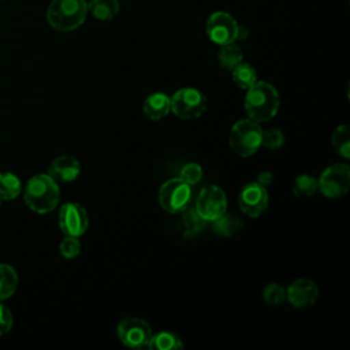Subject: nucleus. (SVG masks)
<instances>
[{"label": "nucleus", "instance_id": "f257e3e1", "mask_svg": "<svg viewBox=\"0 0 350 350\" xmlns=\"http://www.w3.org/2000/svg\"><path fill=\"white\" fill-rule=\"evenodd\" d=\"M279 104V93L276 88L268 82L257 81L246 89L245 111L247 118L257 123L273 119L278 113Z\"/></svg>", "mask_w": 350, "mask_h": 350}, {"label": "nucleus", "instance_id": "f03ea898", "mask_svg": "<svg viewBox=\"0 0 350 350\" xmlns=\"http://www.w3.org/2000/svg\"><path fill=\"white\" fill-rule=\"evenodd\" d=\"M23 200L33 212L49 213L60 201L59 185L48 174L33 175L25 186Z\"/></svg>", "mask_w": 350, "mask_h": 350}, {"label": "nucleus", "instance_id": "7ed1b4c3", "mask_svg": "<svg viewBox=\"0 0 350 350\" xmlns=\"http://www.w3.org/2000/svg\"><path fill=\"white\" fill-rule=\"evenodd\" d=\"M88 12L86 0H52L46 21L57 31H72L85 22Z\"/></svg>", "mask_w": 350, "mask_h": 350}, {"label": "nucleus", "instance_id": "20e7f679", "mask_svg": "<svg viewBox=\"0 0 350 350\" xmlns=\"http://www.w3.org/2000/svg\"><path fill=\"white\" fill-rule=\"evenodd\" d=\"M262 129L260 123L246 118L237 120L228 135V145L231 150L239 157L253 156L261 146Z\"/></svg>", "mask_w": 350, "mask_h": 350}, {"label": "nucleus", "instance_id": "39448f33", "mask_svg": "<svg viewBox=\"0 0 350 350\" xmlns=\"http://www.w3.org/2000/svg\"><path fill=\"white\" fill-rule=\"evenodd\" d=\"M206 107L208 100L197 88H182L171 97V112L182 120L201 118L206 111Z\"/></svg>", "mask_w": 350, "mask_h": 350}, {"label": "nucleus", "instance_id": "423d86ee", "mask_svg": "<svg viewBox=\"0 0 350 350\" xmlns=\"http://www.w3.org/2000/svg\"><path fill=\"white\" fill-rule=\"evenodd\" d=\"M206 34L212 42L226 45L245 38L246 30L228 12L216 11L206 21Z\"/></svg>", "mask_w": 350, "mask_h": 350}, {"label": "nucleus", "instance_id": "0eeeda50", "mask_svg": "<svg viewBox=\"0 0 350 350\" xmlns=\"http://www.w3.org/2000/svg\"><path fill=\"white\" fill-rule=\"evenodd\" d=\"M193 198V186L180 178L164 182L159 189V204L168 213H180Z\"/></svg>", "mask_w": 350, "mask_h": 350}, {"label": "nucleus", "instance_id": "6e6552de", "mask_svg": "<svg viewBox=\"0 0 350 350\" xmlns=\"http://www.w3.org/2000/svg\"><path fill=\"white\" fill-rule=\"evenodd\" d=\"M116 335L120 343L130 349H142L148 347L152 339V328L141 317L127 316L118 323Z\"/></svg>", "mask_w": 350, "mask_h": 350}, {"label": "nucleus", "instance_id": "1a4fd4ad", "mask_svg": "<svg viewBox=\"0 0 350 350\" xmlns=\"http://www.w3.org/2000/svg\"><path fill=\"white\" fill-rule=\"evenodd\" d=\"M319 190L327 198L335 200L343 197L350 187V167L345 163H336L327 167L319 180Z\"/></svg>", "mask_w": 350, "mask_h": 350}, {"label": "nucleus", "instance_id": "9d476101", "mask_svg": "<svg viewBox=\"0 0 350 350\" xmlns=\"http://www.w3.org/2000/svg\"><path fill=\"white\" fill-rule=\"evenodd\" d=\"M194 209L204 221L212 223L224 212H227L226 193L216 185L202 187L197 196Z\"/></svg>", "mask_w": 350, "mask_h": 350}, {"label": "nucleus", "instance_id": "9b49d317", "mask_svg": "<svg viewBox=\"0 0 350 350\" xmlns=\"http://www.w3.org/2000/svg\"><path fill=\"white\" fill-rule=\"evenodd\" d=\"M89 227V215L78 202H66L59 211V228L64 235L81 237Z\"/></svg>", "mask_w": 350, "mask_h": 350}, {"label": "nucleus", "instance_id": "f8f14e48", "mask_svg": "<svg viewBox=\"0 0 350 350\" xmlns=\"http://www.w3.org/2000/svg\"><path fill=\"white\" fill-rule=\"evenodd\" d=\"M268 191L267 187L257 182L245 185L238 194V206L249 217L261 216L268 208Z\"/></svg>", "mask_w": 350, "mask_h": 350}, {"label": "nucleus", "instance_id": "ddd939ff", "mask_svg": "<svg viewBox=\"0 0 350 350\" xmlns=\"http://www.w3.org/2000/svg\"><path fill=\"white\" fill-rule=\"evenodd\" d=\"M317 298L319 287L312 279H297L286 288V299L297 309H304L313 305Z\"/></svg>", "mask_w": 350, "mask_h": 350}, {"label": "nucleus", "instance_id": "4468645a", "mask_svg": "<svg viewBox=\"0 0 350 350\" xmlns=\"http://www.w3.org/2000/svg\"><path fill=\"white\" fill-rule=\"evenodd\" d=\"M81 174V163L77 157L70 154H63L52 160L48 168V175L52 176L57 183L72 182Z\"/></svg>", "mask_w": 350, "mask_h": 350}, {"label": "nucleus", "instance_id": "2eb2a0df", "mask_svg": "<svg viewBox=\"0 0 350 350\" xmlns=\"http://www.w3.org/2000/svg\"><path fill=\"white\" fill-rule=\"evenodd\" d=\"M142 112L153 122L164 119L171 112V97L160 92L149 94L142 104Z\"/></svg>", "mask_w": 350, "mask_h": 350}, {"label": "nucleus", "instance_id": "dca6fc26", "mask_svg": "<svg viewBox=\"0 0 350 350\" xmlns=\"http://www.w3.org/2000/svg\"><path fill=\"white\" fill-rule=\"evenodd\" d=\"M88 11L98 21H112L120 11L118 0H90Z\"/></svg>", "mask_w": 350, "mask_h": 350}, {"label": "nucleus", "instance_id": "f3484780", "mask_svg": "<svg viewBox=\"0 0 350 350\" xmlns=\"http://www.w3.org/2000/svg\"><path fill=\"white\" fill-rule=\"evenodd\" d=\"M242 226L243 223L237 215L227 212H224L221 216L212 221L213 232L220 237H231L237 234L242 228Z\"/></svg>", "mask_w": 350, "mask_h": 350}, {"label": "nucleus", "instance_id": "a211bd4d", "mask_svg": "<svg viewBox=\"0 0 350 350\" xmlns=\"http://www.w3.org/2000/svg\"><path fill=\"white\" fill-rule=\"evenodd\" d=\"M18 272L10 264H0V301L10 298L18 288Z\"/></svg>", "mask_w": 350, "mask_h": 350}, {"label": "nucleus", "instance_id": "6ab92c4d", "mask_svg": "<svg viewBox=\"0 0 350 350\" xmlns=\"http://www.w3.org/2000/svg\"><path fill=\"white\" fill-rule=\"evenodd\" d=\"M242 60H243V53L239 45H237L235 42L220 45V49L217 53V62L221 68L231 71Z\"/></svg>", "mask_w": 350, "mask_h": 350}, {"label": "nucleus", "instance_id": "aec40b11", "mask_svg": "<svg viewBox=\"0 0 350 350\" xmlns=\"http://www.w3.org/2000/svg\"><path fill=\"white\" fill-rule=\"evenodd\" d=\"M148 347L152 350H178L183 349V342L175 332L161 331L152 335Z\"/></svg>", "mask_w": 350, "mask_h": 350}, {"label": "nucleus", "instance_id": "412c9836", "mask_svg": "<svg viewBox=\"0 0 350 350\" xmlns=\"http://www.w3.org/2000/svg\"><path fill=\"white\" fill-rule=\"evenodd\" d=\"M22 191V183L19 178L12 172L0 174V200L11 201L15 200Z\"/></svg>", "mask_w": 350, "mask_h": 350}, {"label": "nucleus", "instance_id": "4be33fe9", "mask_svg": "<svg viewBox=\"0 0 350 350\" xmlns=\"http://www.w3.org/2000/svg\"><path fill=\"white\" fill-rule=\"evenodd\" d=\"M231 75H232L234 83L238 88L245 89V90L257 82V72H256L254 67L250 66L249 63L241 62L238 66H235L231 70Z\"/></svg>", "mask_w": 350, "mask_h": 350}, {"label": "nucleus", "instance_id": "5701e85b", "mask_svg": "<svg viewBox=\"0 0 350 350\" xmlns=\"http://www.w3.org/2000/svg\"><path fill=\"white\" fill-rule=\"evenodd\" d=\"M293 194L298 198H308L312 197L317 190H319V185H317V179L313 175L309 174H301L298 175L291 186Z\"/></svg>", "mask_w": 350, "mask_h": 350}, {"label": "nucleus", "instance_id": "b1692460", "mask_svg": "<svg viewBox=\"0 0 350 350\" xmlns=\"http://www.w3.org/2000/svg\"><path fill=\"white\" fill-rule=\"evenodd\" d=\"M334 150L343 159L350 157V127L347 124L338 126L332 133Z\"/></svg>", "mask_w": 350, "mask_h": 350}, {"label": "nucleus", "instance_id": "393cba45", "mask_svg": "<svg viewBox=\"0 0 350 350\" xmlns=\"http://www.w3.org/2000/svg\"><path fill=\"white\" fill-rule=\"evenodd\" d=\"M180 213H182V224H183V230H185L186 235H194L204 228V224L206 221H204L198 216V213L196 212L194 208L187 206Z\"/></svg>", "mask_w": 350, "mask_h": 350}, {"label": "nucleus", "instance_id": "a878e982", "mask_svg": "<svg viewBox=\"0 0 350 350\" xmlns=\"http://www.w3.org/2000/svg\"><path fill=\"white\" fill-rule=\"evenodd\" d=\"M262 298L269 305H280L286 301V288L279 283H269L262 290Z\"/></svg>", "mask_w": 350, "mask_h": 350}, {"label": "nucleus", "instance_id": "bb28decb", "mask_svg": "<svg viewBox=\"0 0 350 350\" xmlns=\"http://www.w3.org/2000/svg\"><path fill=\"white\" fill-rule=\"evenodd\" d=\"M283 144H284V134L282 133V130L276 127L262 130L261 146H265L268 149H279L283 146Z\"/></svg>", "mask_w": 350, "mask_h": 350}, {"label": "nucleus", "instance_id": "cd10ccee", "mask_svg": "<svg viewBox=\"0 0 350 350\" xmlns=\"http://www.w3.org/2000/svg\"><path fill=\"white\" fill-rule=\"evenodd\" d=\"M81 242L78 239V237H71V235H66L60 245H59V250L60 254L64 258H74L81 253Z\"/></svg>", "mask_w": 350, "mask_h": 350}, {"label": "nucleus", "instance_id": "c85d7f7f", "mask_svg": "<svg viewBox=\"0 0 350 350\" xmlns=\"http://www.w3.org/2000/svg\"><path fill=\"white\" fill-rule=\"evenodd\" d=\"M202 174H204L202 172V167L198 163L191 161V163H187V164H185L182 167L179 178L193 186V185H196V183H198L201 180Z\"/></svg>", "mask_w": 350, "mask_h": 350}, {"label": "nucleus", "instance_id": "c756f323", "mask_svg": "<svg viewBox=\"0 0 350 350\" xmlns=\"http://www.w3.org/2000/svg\"><path fill=\"white\" fill-rule=\"evenodd\" d=\"M14 324V319H12V313L11 310L1 304L0 301V335H5L7 332L11 331Z\"/></svg>", "mask_w": 350, "mask_h": 350}, {"label": "nucleus", "instance_id": "7c9ffc66", "mask_svg": "<svg viewBox=\"0 0 350 350\" xmlns=\"http://www.w3.org/2000/svg\"><path fill=\"white\" fill-rule=\"evenodd\" d=\"M256 182L260 183V185L264 186V187H268V186L273 182V175H272V172H269V171H262V172L258 174Z\"/></svg>", "mask_w": 350, "mask_h": 350}, {"label": "nucleus", "instance_id": "2f4dec72", "mask_svg": "<svg viewBox=\"0 0 350 350\" xmlns=\"http://www.w3.org/2000/svg\"><path fill=\"white\" fill-rule=\"evenodd\" d=\"M0 204H1V200H0Z\"/></svg>", "mask_w": 350, "mask_h": 350}]
</instances>
